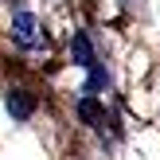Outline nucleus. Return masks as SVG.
Masks as SVG:
<instances>
[{
    "label": "nucleus",
    "mask_w": 160,
    "mask_h": 160,
    "mask_svg": "<svg viewBox=\"0 0 160 160\" xmlns=\"http://www.w3.org/2000/svg\"><path fill=\"white\" fill-rule=\"evenodd\" d=\"M12 39L20 47H28V51H35V47H43V28H39V20L31 12H20L12 20Z\"/></svg>",
    "instance_id": "nucleus-1"
},
{
    "label": "nucleus",
    "mask_w": 160,
    "mask_h": 160,
    "mask_svg": "<svg viewBox=\"0 0 160 160\" xmlns=\"http://www.w3.org/2000/svg\"><path fill=\"white\" fill-rule=\"evenodd\" d=\"M70 59H74L78 67H94V47H90V35H86V31H74V39H70Z\"/></svg>",
    "instance_id": "nucleus-2"
},
{
    "label": "nucleus",
    "mask_w": 160,
    "mask_h": 160,
    "mask_svg": "<svg viewBox=\"0 0 160 160\" xmlns=\"http://www.w3.org/2000/svg\"><path fill=\"white\" fill-rule=\"evenodd\" d=\"M8 109H12V117H31V109H35V102H31V94L28 90H12L8 94Z\"/></svg>",
    "instance_id": "nucleus-3"
},
{
    "label": "nucleus",
    "mask_w": 160,
    "mask_h": 160,
    "mask_svg": "<svg viewBox=\"0 0 160 160\" xmlns=\"http://www.w3.org/2000/svg\"><path fill=\"white\" fill-rule=\"evenodd\" d=\"M98 113H102V109H98L94 98H82V102H78V117H82V121H98Z\"/></svg>",
    "instance_id": "nucleus-4"
}]
</instances>
